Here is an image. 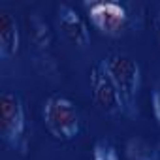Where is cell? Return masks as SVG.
<instances>
[{
    "mask_svg": "<svg viewBox=\"0 0 160 160\" xmlns=\"http://www.w3.org/2000/svg\"><path fill=\"white\" fill-rule=\"evenodd\" d=\"M89 8V19L94 25L96 30H100L104 36H121L126 30L128 25V13L126 8L119 2H91Z\"/></svg>",
    "mask_w": 160,
    "mask_h": 160,
    "instance_id": "4",
    "label": "cell"
},
{
    "mask_svg": "<svg viewBox=\"0 0 160 160\" xmlns=\"http://www.w3.org/2000/svg\"><path fill=\"white\" fill-rule=\"evenodd\" d=\"M156 36H158V43H160V13L156 17Z\"/></svg>",
    "mask_w": 160,
    "mask_h": 160,
    "instance_id": "12",
    "label": "cell"
},
{
    "mask_svg": "<svg viewBox=\"0 0 160 160\" xmlns=\"http://www.w3.org/2000/svg\"><path fill=\"white\" fill-rule=\"evenodd\" d=\"M0 126H2V138L10 145L17 147L25 136V108L21 98L12 92L4 91L0 94Z\"/></svg>",
    "mask_w": 160,
    "mask_h": 160,
    "instance_id": "3",
    "label": "cell"
},
{
    "mask_svg": "<svg viewBox=\"0 0 160 160\" xmlns=\"http://www.w3.org/2000/svg\"><path fill=\"white\" fill-rule=\"evenodd\" d=\"M28 36L32 38V42L38 45V47H47L49 42H51V34H49V27L47 23L38 15V13H32L28 17Z\"/></svg>",
    "mask_w": 160,
    "mask_h": 160,
    "instance_id": "9",
    "label": "cell"
},
{
    "mask_svg": "<svg viewBox=\"0 0 160 160\" xmlns=\"http://www.w3.org/2000/svg\"><path fill=\"white\" fill-rule=\"evenodd\" d=\"M154 160H160V143L154 145Z\"/></svg>",
    "mask_w": 160,
    "mask_h": 160,
    "instance_id": "13",
    "label": "cell"
},
{
    "mask_svg": "<svg viewBox=\"0 0 160 160\" xmlns=\"http://www.w3.org/2000/svg\"><path fill=\"white\" fill-rule=\"evenodd\" d=\"M100 64L111 79V83L115 85V89L119 91L124 108L132 109L141 85L139 64L126 53H109L106 58L100 60Z\"/></svg>",
    "mask_w": 160,
    "mask_h": 160,
    "instance_id": "1",
    "label": "cell"
},
{
    "mask_svg": "<svg viewBox=\"0 0 160 160\" xmlns=\"http://www.w3.org/2000/svg\"><path fill=\"white\" fill-rule=\"evenodd\" d=\"M92 160H119V152L109 141L100 139L92 147Z\"/></svg>",
    "mask_w": 160,
    "mask_h": 160,
    "instance_id": "10",
    "label": "cell"
},
{
    "mask_svg": "<svg viewBox=\"0 0 160 160\" xmlns=\"http://www.w3.org/2000/svg\"><path fill=\"white\" fill-rule=\"evenodd\" d=\"M43 124L57 139H73L81 128V119L75 104L66 96H51L43 104Z\"/></svg>",
    "mask_w": 160,
    "mask_h": 160,
    "instance_id": "2",
    "label": "cell"
},
{
    "mask_svg": "<svg viewBox=\"0 0 160 160\" xmlns=\"http://www.w3.org/2000/svg\"><path fill=\"white\" fill-rule=\"evenodd\" d=\"M57 25L60 34L77 47H85L91 42V32L83 17L79 15L70 4H60L57 8Z\"/></svg>",
    "mask_w": 160,
    "mask_h": 160,
    "instance_id": "6",
    "label": "cell"
},
{
    "mask_svg": "<svg viewBox=\"0 0 160 160\" xmlns=\"http://www.w3.org/2000/svg\"><path fill=\"white\" fill-rule=\"evenodd\" d=\"M89 81H91L92 100L98 106V109H102L104 113H109V115H117V113H124L126 111L119 91L111 83V79L108 77V73L104 72L100 62L96 66H92Z\"/></svg>",
    "mask_w": 160,
    "mask_h": 160,
    "instance_id": "5",
    "label": "cell"
},
{
    "mask_svg": "<svg viewBox=\"0 0 160 160\" xmlns=\"http://www.w3.org/2000/svg\"><path fill=\"white\" fill-rule=\"evenodd\" d=\"M124 152L128 160H154V147L143 138H130L124 145Z\"/></svg>",
    "mask_w": 160,
    "mask_h": 160,
    "instance_id": "8",
    "label": "cell"
},
{
    "mask_svg": "<svg viewBox=\"0 0 160 160\" xmlns=\"http://www.w3.org/2000/svg\"><path fill=\"white\" fill-rule=\"evenodd\" d=\"M151 106H152V113H154V119L158 121L160 124V89H156L152 92V98H151Z\"/></svg>",
    "mask_w": 160,
    "mask_h": 160,
    "instance_id": "11",
    "label": "cell"
},
{
    "mask_svg": "<svg viewBox=\"0 0 160 160\" xmlns=\"http://www.w3.org/2000/svg\"><path fill=\"white\" fill-rule=\"evenodd\" d=\"M19 51V28L12 13H0V57L4 60L12 58Z\"/></svg>",
    "mask_w": 160,
    "mask_h": 160,
    "instance_id": "7",
    "label": "cell"
}]
</instances>
